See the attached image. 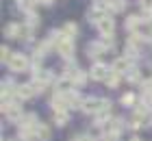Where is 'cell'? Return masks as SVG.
Here are the masks:
<instances>
[{"label":"cell","instance_id":"obj_1","mask_svg":"<svg viewBox=\"0 0 152 141\" xmlns=\"http://www.w3.org/2000/svg\"><path fill=\"white\" fill-rule=\"evenodd\" d=\"M109 4L107 2H96L94 7H91V11H89V22H94V24H98L100 20H104L107 15H109Z\"/></svg>","mask_w":152,"mask_h":141},{"label":"cell","instance_id":"obj_2","mask_svg":"<svg viewBox=\"0 0 152 141\" xmlns=\"http://www.w3.org/2000/svg\"><path fill=\"white\" fill-rule=\"evenodd\" d=\"M9 69L11 72H24L26 67H28V59L22 54V52H15V54H11V59H9Z\"/></svg>","mask_w":152,"mask_h":141},{"label":"cell","instance_id":"obj_3","mask_svg":"<svg viewBox=\"0 0 152 141\" xmlns=\"http://www.w3.org/2000/svg\"><path fill=\"white\" fill-rule=\"evenodd\" d=\"M104 98H85V100H83V111H85V113H94V115H96V113H98L102 107H104Z\"/></svg>","mask_w":152,"mask_h":141},{"label":"cell","instance_id":"obj_4","mask_svg":"<svg viewBox=\"0 0 152 141\" xmlns=\"http://www.w3.org/2000/svg\"><path fill=\"white\" fill-rule=\"evenodd\" d=\"M89 76H91L94 80H107L109 76H111V69H109L104 63H94V65H91V72H89Z\"/></svg>","mask_w":152,"mask_h":141},{"label":"cell","instance_id":"obj_5","mask_svg":"<svg viewBox=\"0 0 152 141\" xmlns=\"http://www.w3.org/2000/svg\"><path fill=\"white\" fill-rule=\"evenodd\" d=\"M2 111L7 113V117L11 119V122H20L24 115H22V107H18V104H2Z\"/></svg>","mask_w":152,"mask_h":141},{"label":"cell","instance_id":"obj_6","mask_svg":"<svg viewBox=\"0 0 152 141\" xmlns=\"http://www.w3.org/2000/svg\"><path fill=\"white\" fill-rule=\"evenodd\" d=\"M96 26H98V31L102 33V37H113V31H115V22H113V20L111 18H104V20H100V22L98 24H96Z\"/></svg>","mask_w":152,"mask_h":141},{"label":"cell","instance_id":"obj_7","mask_svg":"<svg viewBox=\"0 0 152 141\" xmlns=\"http://www.w3.org/2000/svg\"><path fill=\"white\" fill-rule=\"evenodd\" d=\"M54 87H57V94H70V91L74 89V80L70 78V76H63V78L54 80Z\"/></svg>","mask_w":152,"mask_h":141},{"label":"cell","instance_id":"obj_8","mask_svg":"<svg viewBox=\"0 0 152 141\" xmlns=\"http://www.w3.org/2000/svg\"><path fill=\"white\" fill-rule=\"evenodd\" d=\"M130 63H133V61H130L128 56H120V59L113 61V67L111 69L115 74H124V72H128V69H130Z\"/></svg>","mask_w":152,"mask_h":141},{"label":"cell","instance_id":"obj_9","mask_svg":"<svg viewBox=\"0 0 152 141\" xmlns=\"http://www.w3.org/2000/svg\"><path fill=\"white\" fill-rule=\"evenodd\" d=\"M109 115H111V102H104V107H102L98 113H96V126H102L104 122H109Z\"/></svg>","mask_w":152,"mask_h":141},{"label":"cell","instance_id":"obj_10","mask_svg":"<svg viewBox=\"0 0 152 141\" xmlns=\"http://www.w3.org/2000/svg\"><path fill=\"white\" fill-rule=\"evenodd\" d=\"M107 50V46L102 44V41H94V44H89L87 46V54H89V59H98V56Z\"/></svg>","mask_w":152,"mask_h":141},{"label":"cell","instance_id":"obj_11","mask_svg":"<svg viewBox=\"0 0 152 141\" xmlns=\"http://www.w3.org/2000/svg\"><path fill=\"white\" fill-rule=\"evenodd\" d=\"M35 96V89H33V85H20L18 87V98H22V100H28V98Z\"/></svg>","mask_w":152,"mask_h":141},{"label":"cell","instance_id":"obj_12","mask_svg":"<svg viewBox=\"0 0 152 141\" xmlns=\"http://www.w3.org/2000/svg\"><path fill=\"white\" fill-rule=\"evenodd\" d=\"M20 31H22V26L15 24V22H11V24L4 26V35H7V37H11V39H20Z\"/></svg>","mask_w":152,"mask_h":141},{"label":"cell","instance_id":"obj_13","mask_svg":"<svg viewBox=\"0 0 152 141\" xmlns=\"http://www.w3.org/2000/svg\"><path fill=\"white\" fill-rule=\"evenodd\" d=\"M124 26H126V31L135 33L137 28L141 26V18H139V15H128V18H126V22H124Z\"/></svg>","mask_w":152,"mask_h":141},{"label":"cell","instance_id":"obj_14","mask_svg":"<svg viewBox=\"0 0 152 141\" xmlns=\"http://www.w3.org/2000/svg\"><path fill=\"white\" fill-rule=\"evenodd\" d=\"M35 135H37V139L39 141H48V139H50V128H48V126L46 124H37V128H35Z\"/></svg>","mask_w":152,"mask_h":141},{"label":"cell","instance_id":"obj_15","mask_svg":"<svg viewBox=\"0 0 152 141\" xmlns=\"http://www.w3.org/2000/svg\"><path fill=\"white\" fill-rule=\"evenodd\" d=\"M67 119H70L67 111H57V113H54V124H57V126H65Z\"/></svg>","mask_w":152,"mask_h":141},{"label":"cell","instance_id":"obj_16","mask_svg":"<svg viewBox=\"0 0 152 141\" xmlns=\"http://www.w3.org/2000/svg\"><path fill=\"white\" fill-rule=\"evenodd\" d=\"M61 33H63V35H65V37H70V39H72V37H74V35H76V33H78V26H76L74 22H67V24L63 26V31H61Z\"/></svg>","mask_w":152,"mask_h":141},{"label":"cell","instance_id":"obj_17","mask_svg":"<svg viewBox=\"0 0 152 141\" xmlns=\"http://www.w3.org/2000/svg\"><path fill=\"white\" fill-rule=\"evenodd\" d=\"M107 4H109L111 11H124V7H126L124 0H107Z\"/></svg>","mask_w":152,"mask_h":141},{"label":"cell","instance_id":"obj_18","mask_svg":"<svg viewBox=\"0 0 152 141\" xmlns=\"http://www.w3.org/2000/svg\"><path fill=\"white\" fill-rule=\"evenodd\" d=\"M70 78L74 80V85H83V83L87 80V74H85V72H80V69H76V72L70 76Z\"/></svg>","mask_w":152,"mask_h":141},{"label":"cell","instance_id":"obj_19","mask_svg":"<svg viewBox=\"0 0 152 141\" xmlns=\"http://www.w3.org/2000/svg\"><path fill=\"white\" fill-rule=\"evenodd\" d=\"M37 78H39L41 83H46V85H48V83H50V80L54 78V76H52V72H50V69H41V72L37 74Z\"/></svg>","mask_w":152,"mask_h":141},{"label":"cell","instance_id":"obj_20","mask_svg":"<svg viewBox=\"0 0 152 141\" xmlns=\"http://www.w3.org/2000/svg\"><path fill=\"white\" fill-rule=\"evenodd\" d=\"M126 78H128L130 83H137V80L141 78V72H139V69H135V67H130L128 72H126Z\"/></svg>","mask_w":152,"mask_h":141},{"label":"cell","instance_id":"obj_21","mask_svg":"<svg viewBox=\"0 0 152 141\" xmlns=\"http://www.w3.org/2000/svg\"><path fill=\"white\" fill-rule=\"evenodd\" d=\"M117 80H120V74H115L113 69H111V76L107 78V85H109V87H115V85H117Z\"/></svg>","mask_w":152,"mask_h":141},{"label":"cell","instance_id":"obj_22","mask_svg":"<svg viewBox=\"0 0 152 141\" xmlns=\"http://www.w3.org/2000/svg\"><path fill=\"white\" fill-rule=\"evenodd\" d=\"M31 85H33V89H35V94H41V91H44V87H46V83H41L39 78H35Z\"/></svg>","mask_w":152,"mask_h":141},{"label":"cell","instance_id":"obj_23","mask_svg":"<svg viewBox=\"0 0 152 141\" xmlns=\"http://www.w3.org/2000/svg\"><path fill=\"white\" fill-rule=\"evenodd\" d=\"M0 54H2V61H7V63H9V59H11L9 48H7V46H2V48H0Z\"/></svg>","mask_w":152,"mask_h":141},{"label":"cell","instance_id":"obj_24","mask_svg":"<svg viewBox=\"0 0 152 141\" xmlns=\"http://www.w3.org/2000/svg\"><path fill=\"white\" fill-rule=\"evenodd\" d=\"M135 102V96L133 94H124L122 96V104H133Z\"/></svg>","mask_w":152,"mask_h":141},{"label":"cell","instance_id":"obj_25","mask_svg":"<svg viewBox=\"0 0 152 141\" xmlns=\"http://www.w3.org/2000/svg\"><path fill=\"white\" fill-rule=\"evenodd\" d=\"M117 137H120V135H115V132H104L102 141H117Z\"/></svg>","mask_w":152,"mask_h":141},{"label":"cell","instance_id":"obj_26","mask_svg":"<svg viewBox=\"0 0 152 141\" xmlns=\"http://www.w3.org/2000/svg\"><path fill=\"white\" fill-rule=\"evenodd\" d=\"M141 15L146 18V22H152V9H141Z\"/></svg>","mask_w":152,"mask_h":141},{"label":"cell","instance_id":"obj_27","mask_svg":"<svg viewBox=\"0 0 152 141\" xmlns=\"http://www.w3.org/2000/svg\"><path fill=\"white\" fill-rule=\"evenodd\" d=\"M141 9H152V0H141Z\"/></svg>","mask_w":152,"mask_h":141},{"label":"cell","instance_id":"obj_28","mask_svg":"<svg viewBox=\"0 0 152 141\" xmlns=\"http://www.w3.org/2000/svg\"><path fill=\"white\" fill-rule=\"evenodd\" d=\"M76 141H94V139H89V137H80V139H76Z\"/></svg>","mask_w":152,"mask_h":141},{"label":"cell","instance_id":"obj_29","mask_svg":"<svg viewBox=\"0 0 152 141\" xmlns=\"http://www.w3.org/2000/svg\"><path fill=\"white\" fill-rule=\"evenodd\" d=\"M41 4H52V0H39Z\"/></svg>","mask_w":152,"mask_h":141},{"label":"cell","instance_id":"obj_30","mask_svg":"<svg viewBox=\"0 0 152 141\" xmlns=\"http://www.w3.org/2000/svg\"><path fill=\"white\" fill-rule=\"evenodd\" d=\"M130 141H141V139H137V137H133V139H130Z\"/></svg>","mask_w":152,"mask_h":141},{"label":"cell","instance_id":"obj_31","mask_svg":"<svg viewBox=\"0 0 152 141\" xmlns=\"http://www.w3.org/2000/svg\"><path fill=\"white\" fill-rule=\"evenodd\" d=\"M150 89H152V87H150Z\"/></svg>","mask_w":152,"mask_h":141}]
</instances>
